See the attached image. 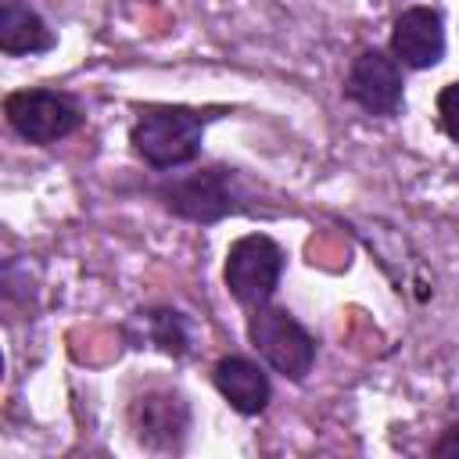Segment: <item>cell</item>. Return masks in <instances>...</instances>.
I'll return each mask as SVG.
<instances>
[{
  "mask_svg": "<svg viewBox=\"0 0 459 459\" xmlns=\"http://www.w3.org/2000/svg\"><path fill=\"white\" fill-rule=\"evenodd\" d=\"M204 126H208V115H201L194 108L158 104V108L140 111V118L129 129V143L151 169L172 172V169L190 165L201 154Z\"/></svg>",
  "mask_w": 459,
  "mask_h": 459,
  "instance_id": "1",
  "label": "cell"
},
{
  "mask_svg": "<svg viewBox=\"0 0 459 459\" xmlns=\"http://www.w3.org/2000/svg\"><path fill=\"white\" fill-rule=\"evenodd\" d=\"M140 316L147 323V337L161 351H169L176 359L190 351V326H186L183 312H176V308H151V312H140Z\"/></svg>",
  "mask_w": 459,
  "mask_h": 459,
  "instance_id": "11",
  "label": "cell"
},
{
  "mask_svg": "<svg viewBox=\"0 0 459 459\" xmlns=\"http://www.w3.org/2000/svg\"><path fill=\"white\" fill-rule=\"evenodd\" d=\"M57 43L54 29L43 22L39 11H32L25 0H4L0 7V50L18 54H47Z\"/></svg>",
  "mask_w": 459,
  "mask_h": 459,
  "instance_id": "10",
  "label": "cell"
},
{
  "mask_svg": "<svg viewBox=\"0 0 459 459\" xmlns=\"http://www.w3.org/2000/svg\"><path fill=\"white\" fill-rule=\"evenodd\" d=\"M437 122L448 133V140L459 143V79L437 93Z\"/></svg>",
  "mask_w": 459,
  "mask_h": 459,
  "instance_id": "12",
  "label": "cell"
},
{
  "mask_svg": "<svg viewBox=\"0 0 459 459\" xmlns=\"http://www.w3.org/2000/svg\"><path fill=\"white\" fill-rule=\"evenodd\" d=\"M129 430L147 452H179L190 434V405L179 391H143L129 402Z\"/></svg>",
  "mask_w": 459,
  "mask_h": 459,
  "instance_id": "7",
  "label": "cell"
},
{
  "mask_svg": "<svg viewBox=\"0 0 459 459\" xmlns=\"http://www.w3.org/2000/svg\"><path fill=\"white\" fill-rule=\"evenodd\" d=\"M344 97L355 100L366 115L394 118L405 104L402 61L394 54L377 50V47L359 50L351 57V68H348V79H344Z\"/></svg>",
  "mask_w": 459,
  "mask_h": 459,
  "instance_id": "6",
  "label": "cell"
},
{
  "mask_svg": "<svg viewBox=\"0 0 459 459\" xmlns=\"http://www.w3.org/2000/svg\"><path fill=\"white\" fill-rule=\"evenodd\" d=\"M212 384L215 391L230 402V409H237L240 416H258L265 412L269 398H273V384H269V373L244 359V355H222L215 366H212Z\"/></svg>",
  "mask_w": 459,
  "mask_h": 459,
  "instance_id": "9",
  "label": "cell"
},
{
  "mask_svg": "<svg viewBox=\"0 0 459 459\" xmlns=\"http://www.w3.org/2000/svg\"><path fill=\"white\" fill-rule=\"evenodd\" d=\"M430 452H434V455H445V459H459V427H448V430L434 441Z\"/></svg>",
  "mask_w": 459,
  "mask_h": 459,
  "instance_id": "13",
  "label": "cell"
},
{
  "mask_svg": "<svg viewBox=\"0 0 459 459\" xmlns=\"http://www.w3.org/2000/svg\"><path fill=\"white\" fill-rule=\"evenodd\" d=\"M158 197L161 204L179 215V219H190V222H219L233 212L244 208V190H240V179L233 169L226 165H208V169H197V172H186V176H176L169 183L158 186Z\"/></svg>",
  "mask_w": 459,
  "mask_h": 459,
  "instance_id": "3",
  "label": "cell"
},
{
  "mask_svg": "<svg viewBox=\"0 0 459 459\" xmlns=\"http://www.w3.org/2000/svg\"><path fill=\"white\" fill-rule=\"evenodd\" d=\"M247 341L265 359V366L287 380H305L316 366V337L287 308L269 301L247 308Z\"/></svg>",
  "mask_w": 459,
  "mask_h": 459,
  "instance_id": "2",
  "label": "cell"
},
{
  "mask_svg": "<svg viewBox=\"0 0 459 459\" xmlns=\"http://www.w3.org/2000/svg\"><path fill=\"white\" fill-rule=\"evenodd\" d=\"M283 262H287V255L273 237H265V233L237 237L226 251V269H222L226 290L233 294L237 305L258 308L276 294V287L283 280Z\"/></svg>",
  "mask_w": 459,
  "mask_h": 459,
  "instance_id": "4",
  "label": "cell"
},
{
  "mask_svg": "<svg viewBox=\"0 0 459 459\" xmlns=\"http://www.w3.org/2000/svg\"><path fill=\"white\" fill-rule=\"evenodd\" d=\"M4 115L11 129L29 143H57L82 126V111L68 93L57 90H18L7 93Z\"/></svg>",
  "mask_w": 459,
  "mask_h": 459,
  "instance_id": "5",
  "label": "cell"
},
{
  "mask_svg": "<svg viewBox=\"0 0 459 459\" xmlns=\"http://www.w3.org/2000/svg\"><path fill=\"white\" fill-rule=\"evenodd\" d=\"M391 54L405 68H434L445 57V22L437 7H405L391 25Z\"/></svg>",
  "mask_w": 459,
  "mask_h": 459,
  "instance_id": "8",
  "label": "cell"
}]
</instances>
